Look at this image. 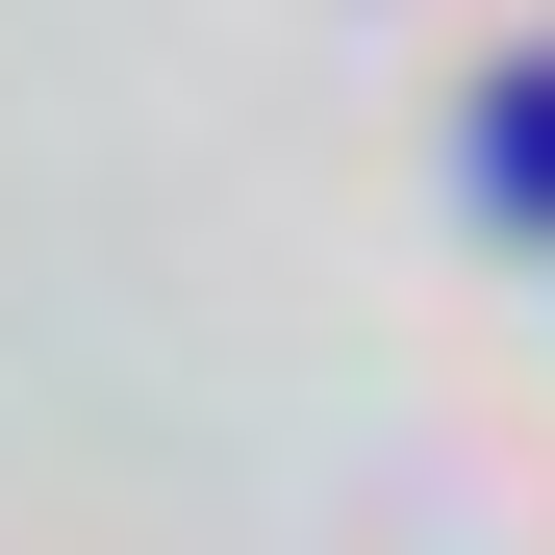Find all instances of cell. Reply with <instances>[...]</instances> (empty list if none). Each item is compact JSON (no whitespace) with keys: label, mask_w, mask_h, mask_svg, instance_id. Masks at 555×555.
Returning <instances> with one entry per match:
<instances>
[{"label":"cell","mask_w":555,"mask_h":555,"mask_svg":"<svg viewBox=\"0 0 555 555\" xmlns=\"http://www.w3.org/2000/svg\"><path fill=\"white\" fill-rule=\"evenodd\" d=\"M480 177H505V203H555V51H530L505 102H480Z\"/></svg>","instance_id":"obj_1"}]
</instances>
